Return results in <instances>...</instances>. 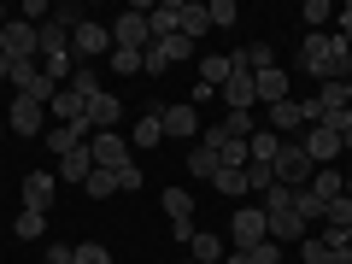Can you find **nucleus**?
I'll return each instance as SVG.
<instances>
[{
  "instance_id": "7",
  "label": "nucleus",
  "mask_w": 352,
  "mask_h": 264,
  "mask_svg": "<svg viewBox=\"0 0 352 264\" xmlns=\"http://www.w3.org/2000/svg\"><path fill=\"white\" fill-rule=\"evenodd\" d=\"M88 159H94V170H124L129 141L118 135V129H100V135H88Z\"/></svg>"
},
{
  "instance_id": "18",
  "label": "nucleus",
  "mask_w": 352,
  "mask_h": 264,
  "mask_svg": "<svg viewBox=\"0 0 352 264\" xmlns=\"http://www.w3.org/2000/svg\"><path fill=\"white\" fill-rule=\"evenodd\" d=\"M88 135H94L88 124H53V129H47V153H59V159H65V153L88 147Z\"/></svg>"
},
{
  "instance_id": "12",
  "label": "nucleus",
  "mask_w": 352,
  "mask_h": 264,
  "mask_svg": "<svg viewBox=\"0 0 352 264\" xmlns=\"http://www.w3.org/2000/svg\"><path fill=\"white\" fill-rule=\"evenodd\" d=\"M41 124H47V106L24 100V94L6 106V129H12V135H41Z\"/></svg>"
},
{
  "instance_id": "2",
  "label": "nucleus",
  "mask_w": 352,
  "mask_h": 264,
  "mask_svg": "<svg viewBox=\"0 0 352 264\" xmlns=\"http://www.w3.org/2000/svg\"><path fill=\"white\" fill-rule=\"evenodd\" d=\"M106 53H112V24L82 18V24L71 30V59L76 65H106Z\"/></svg>"
},
{
  "instance_id": "22",
  "label": "nucleus",
  "mask_w": 352,
  "mask_h": 264,
  "mask_svg": "<svg viewBox=\"0 0 352 264\" xmlns=\"http://www.w3.org/2000/svg\"><path fill=\"white\" fill-rule=\"evenodd\" d=\"M47 112L59 118V124H88V100H82V94H71V88H59V94H53Z\"/></svg>"
},
{
  "instance_id": "25",
  "label": "nucleus",
  "mask_w": 352,
  "mask_h": 264,
  "mask_svg": "<svg viewBox=\"0 0 352 264\" xmlns=\"http://www.w3.org/2000/svg\"><path fill=\"white\" fill-rule=\"evenodd\" d=\"M188 258H194V264H223V241H217V235H206V229H194Z\"/></svg>"
},
{
  "instance_id": "34",
  "label": "nucleus",
  "mask_w": 352,
  "mask_h": 264,
  "mask_svg": "<svg viewBox=\"0 0 352 264\" xmlns=\"http://www.w3.org/2000/svg\"><path fill=\"white\" fill-rule=\"evenodd\" d=\"M106 65H112L118 76H135V71H141V53H129V47H112V53H106Z\"/></svg>"
},
{
  "instance_id": "44",
  "label": "nucleus",
  "mask_w": 352,
  "mask_h": 264,
  "mask_svg": "<svg viewBox=\"0 0 352 264\" xmlns=\"http://www.w3.org/2000/svg\"><path fill=\"white\" fill-rule=\"evenodd\" d=\"M71 252H76V247H59V241H47V252H41V258H47V264H71Z\"/></svg>"
},
{
  "instance_id": "36",
  "label": "nucleus",
  "mask_w": 352,
  "mask_h": 264,
  "mask_svg": "<svg viewBox=\"0 0 352 264\" xmlns=\"http://www.w3.org/2000/svg\"><path fill=\"white\" fill-rule=\"evenodd\" d=\"M206 18H212V24H235V18H241V6H235V0H206Z\"/></svg>"
},
{
  "instance_id": "17",
  "label": "nucleus",
  "mask_w": 352,
  "mask_h": 264,
  "mask_svg": "<svg viewBox=\"0 0 352 264\" xmlns=\"http://www.w3.org/2000/svg\"><path fill=\"white\" fill-rule=\"evenodd\" d=\"M252 88H258V106L288 100V71H282V65H270V71H252Z\"/></svg>"
},
{
  "instance_id": "32",
  "label": "nucleus",
  "mask_w": 352,
  "mask_h": 264,
  "mask_svg": "<svg viewBox=\"0 0 352 264\" xmlns=\"http://www.w3.org/2000/svg\"><path fill=\"white\" fill-rule=\"evenodd\" d=\"M82 194H88V200H112V194H118V170H88Z\"/></svg>"
},
{
  "instance_id": "14",
  "label": "nucleus",
  "mask_w": 352,
  "mask_h": 264,
  "mask_svg": "<svg viewBox=\"0 0 352 264\" xmlns=\"http://www.w3.org/2000/svg\"><path fill=\"white\" fill-rule=\"evenodd\" d=\"M159 124H164V135H176V141H194V135H200L194 106H159Z\"/></svg>"
},
{
  "instance_id": "26",
  "label": "nucleus",
  "mask_w": 352,
  "mask_h": 264,
  "mask_svg": "<svg viewBox=\"0 0 352 264\" xmlns=\"http://www.w3.org/2000/svg\"><path fill=\"white\" fill-rule=\"evenodd\" d=\"M247 188L252 194H270V188H276V159H247Z\"/></svg>"
},
{
  "instance_id": "8",
  "label": "nucleus",
  "mask_w": 352,
  "mask_h": 264,
  "mask_svg": "<svg viewBox=\"0 0 352 264\" xmlns=\"http://www.w3.org/2000/svg\"><path fill=\"white\" fill-rule=\"evenodd\" d=\"M223 106L229 112H252V106H258V88H252V71H247L241 53H235V71H229V82H223Z\"/></svg>"
},
{
  "instance_id": "40",
  "label": "nucleus",
  "mask_w": 352,
  "mask_h": 264,
  "mask_svg": "<svg viewBox=\"0 0 352 264\" xmlns=\"http://www.w3.org/2000/svg\"><path fill=\"white\" fill-rule=\"evenodd\" d=\"M159 41H164V53H170V65H182V59L194 53V41L182 36V30H176V36H159Z\"/></svg>"
},
{
  "instance_id": "23",
  "label": "nucleus",
  "mask_w": 352,
  "mask_h": 264,
  "mask_svg": "<svg viewBox=\"0 0 352 264\" xmlns=\"http://www.w3.org/2000/svg\"><path fill=\"white\" fill-rule=\"evenodd\" d=\"M129 141H135L141 153H147V147H159V141H164V124H159V106H153V112H141L135 124H129Z\"/></svg>"
},
{
  "instance_id": "21",
  "label": "nucleus",
  "mask_w": 352,
  "mask_h": 264,
  "mask_svg": "<svg viewBox=\"0 0 352 264\" xmlns=\"http://www.w3.org/2000/svg\"><path fill=\"white\" fill-rule=\"evenodd\" d=\"M305 188H311L317 200L329 206V200H340V194H346V170H335V164H323V170H317L311 182H305Z\"/></svg>"
},
{
  "instance_id": "43",
  "label": "nucleus",
  "mask_w": 352,
  "mask_h": 264,
  "mask_svg": "<svg viewBox=\"0 0 352 264\" xmlns=\"http://www.w3.org/2000/svg\"><path fill=\"white\" fill-rule=\"evenodd\" d=\"M247 258H252V264H276V258H282V252H276V241H258V247H252V252H247Z\"/></svg>"
},
{
  "instance_id": "33",
  "label": "nucleus",
  "mask_w": 352,
  "mask_h": 264,
  "mask_svg": "<svg viewBox=\"0 0 352 264\" xmlns=\"http://www.w3.org/2000/svg\"><path fill=\"white\" fill-rule=\"evenodd\" d=\"M188 176H200V182H212V176H217V153L194 141V153H188Z\"/></svg>"
},
{
  "instance_id": "46",
  "label": "nucleus",
  "mask_w": 352,
  "mask_h": 264,
  "mask_svg": "<svg viewBox=\"0 0 352 264\" xmlns=\"http://www.w3.org/2000/svg\"><path fill=\"white\" fill-rule=\"evenodd\" d=\"M223 264H252V258H247V252H223Z\"/></svg>"
},
{
  "instance_id": "15",
  "label": "nucleus",
  "mask_w": 352,
  "mask_h": 264,
  "mask_svg": "<svg viewBox=\"0 0 352 264\" xmlns=\"http://www.w3.org/2000/svg\"><path fill=\"white\" fill-rule=\"evenodd\" d=\"M118 118H124V100L100 88V94L88 100V129H94V135H100V129H118Z\"/></svg>"
},
{
  "instance_id": "16",
  "label": "nucleus",
  "mask_w": 352,
  "mask_h": 264,
  "mask_svg": "<svg viewBox=\"0 0 352 264\" xmlns=\"http://www.w3.org/2000/svg\"><path fill=\"white\" fill-rule=\"evenodd\" d=\"M53 188H59V176H53V170H30L24 176V206H30V212H47Z\"/></svg>"
},
{
  "instance_id": "31",
  "label": "nucleus",
  "mask_w": 352,
  "mask_h": 264,
  "mask_svg": "<svg viewBox=\"0 0 352 264\" xmlns=\"http://www.w3.org/2000/svg\"><path fill=\"white\" fill-rule=\"evenodd\" d=\"M217 129H223L229 141H247L252 129H258V112H223V124H217Z\"/></svg>"
},
{
  "instance_id": "4",
  "label": "nucleus",
  "mask_w": 352,
  "mask_h": 264,
  "mask_svg": "<svg viewBox=\"0 0 352 264\" xmlns=\"http://www.w3.org/2000/svg\"><path fill=\"white\" fill-rule=\"evenodd\" d=\"M0 53H6L12 65L36 59V53H41V41H36V24H24V18H6V24H0Z\"/></svg>"
},
{
  "instance_id": "20",
  "label": "nucleus",
  "mask_w": 352,
  "mask_h": 264,
  "mask_svg": "<svg viewBox=\"0 0 352 264\" xmlns=\"http://www.w3.org/2000/svg\"><path fill=\"white\" fill-rule=\"evenodd\" d=\"M176 30H182L188 41H200L206 30H212V18H206V6H200V0H182V6H176Z\"/></svg>"
},
{
  "instance_id": "19",
  "label": "nucleus",
  "mask_w": 352,
  "mask_h": 264,
  "mask_svg": "<svg viewBox=\"0 0 352 264\" xmlns=\"http://www.w3.org/2000/svg\"><path fill=\"white\" fill-rule=\"evenodd\" d=\"M36 41H41V59H65V53H71V24L47 18V24L36 30Z\"/></svg>"
},
{
  "instance_id": "9",
  "label": "nucleus",
  "mask_w": 352,
  "mask_h": 264,
  "mask_svg": "<svg viewBox=\"0 0 352 264\" xmlns=\"http://www.w3.org/2000/svg\"><path fill=\"white\" fill-rule=\"evenodd\" d=\"M112 47L147 53V47H153V24H147L141 12H124V18H112Z\"/></svg>"
},
{
  "instance_id": "41",
  "label": "nucleus",
  "mask_w": 352,
  "mask_h": 264,
  "mask_svg": "<svg viewBox=\"0 0 352 264\" xmlns=\"http://www.w3.org/2000/svg\"><path fill=\"white\" fill-rule=\"evenodd\" d=\"M335 36L352 47V0H346V6H335Z\"/></svg>"
},
{
  "instance_id": "3",
  "label": "nucleus",
  "mask_w": 352,
  "mask_h": 264,
  "mask_svg": "<svg viewBox=\"0 0 352 264\" xmlns=\"http://www.w3.org/2000/svg\"><path fill=\"white\" fill-rule=\"evenodd\" d=\"M229 235H235V252H252L258 241H270V217H264V206H241V212L229 217Z\"/></svg>"
},
{
  "instance_id": "37",
  "label": "nucleus",
  "mask_w": 352,
  "mask_h": 264,
  "mask_svg": "<svg viewBox=\"0 0 352 264\" xmlns=\"http://www.w3.org/2000/svg\"><path fill=\"white\" fill-rule=\"evenodd\" d=\"M300 18H305L311 30H323L329 18H335V6H329V0H305V6H300Z\"/></svg>"
},
{
  "instance_id": "38",
  "label": "nucleus",
  "mask_w": 352,
  "mask_h": 264,
  "mask_svg": "<svg viewBox=\"0 0 352 264\" xmlns=\"http://www.w3.org/2000/svg\"><path fill=\"white\" fill-rule=\"evenodd\" d=\"M71 264H112V252H106L100 241H82V247L71 252Z\"/></svg>"
},
{
  "instance_id": "6",
  "label": "nucleus",
  "mask_w": 352,
  "mask_h": 264,
  "mask_svg": "<svg viewBox=\"0 0 352 264\" xmlns=\"http://www.w3.org/2000/svg\"><path fill=\"white\" fill-rule=\"evenodd\" d=\"M311 176H317V164L305 159V147H300V141H282V153H276V182H282V188H305Z\"/></svg>"
},
{
  "instance_id": "28",
  "label": "nucleus",
  "mask_w": 352,
  "mask_h": 264,
  "mask_svg": "<svg viewBox=\"0 0 352 264\" xmlns=\"http://www.w3.org/2000/svg\"><path fill=\"white\" fill-rule=\"evenodd\" d=\"M176 6H182V0H159V6L147 12V24H153V41H159V36H176Z\"/></svg>"
},
{
  "instance_id": "45",
  "label": "nucleus",
  "mask_w": 352,
  "mask_h": 264,
  "mask_svg": "<svg viewBox=\"0 0 352 264\" xmlns=\"http://www.w3.org/2000/svg\"><path fill=\"white\" fill-rule=\"evenodd\" d=\"M329 264H352V247H329Z\"/></svg>"
},
{
  "instance_id": "11",
  "label": "nucleus",
  "mask_w": 352,
  "mask_h": 264,
  "mask_svg": "<svg viewBox=\"0 0 352 264\" xmlns=\"http://www.w3.org/2000/svg\"><path fill=\"white\" fill-rule=\"evenodd\" d=\"M164 212H170V235L188 247L194 241V194H182V188H164Z\"/></svg>"
},
{
  "instance_id": "24",
  "label": "nucleus",
  "mask_w": 352,
  "mask_h": 264,
  "mask_svg": "<svg viewBox=\"0 0 352 264\" xmlns=\"http://www.w3.org/2000/svg\"><path fill=\"white\" fill-rule=\"evenodd\" d=\"M88 170H94V159H88V147H76V153H65V159H59V170H53V176H59V182H71V188H82Z\"/></svg>"
},
{
  "instance_id": "47",
  "label": "nucleus",
  "mask_w": 352,
  "mask_h": 264,
  "mask_svg": "<svg viewBox=\"0 0 352 264\" xmlns=\"http://www.w3.org/2000/svg\"><path fill=\"white\" fill-rule=\"evenodd\" d=\"M346 200H352V170H346Z\"/></svg>"
},
{
  "instance_id": "50",
  "label": "nucleus",
  "mask_w": 352,
  "mask_h": 264,
  "mask_svg": "<svg viewBox=\"0 0 352 264\" xmlns=\"http://www.w3.org/2000/svg\"><path fill=\"white\" fill-rule=\"evenodd\" d=\"M0 24H6V6H0Z\"/></svg>"
},
{
  "instance_id": "39",
  "label": "nucleus",
  "mask_w": 352,
  "mask_h": 264,
  "mask_svg": "<svg viewBox=\"0 0 352 264\" xmlns=\"http://www.w3.org/2000/svg\"><path fill=\"white\" fill-rule=\"evenodd\" d=\"M300 258H305V264H329V241H323V235H305V241H300Z\"/></svg>"
},
{
  "instance_id": "10",
  "label": "nucleus",
  "mask_w": 352,
  "mask_h": 264,
  "mask_svg": "<svg viewBox=\"0 0 352 264\" xmlns=\"http://www.w3.org/2000/svg\"><path fill=\"white\" fill-rule=\"evenodd\" d=\"M300 147H305V159H311L317 170H323L329 159H340V135H335V129H329V124H305Z\"/></svg>"
},
{
  "instance_id": "30",
  "label": "nucleus",
  "mask_w": 352,
  "mask_h": 264,
  "mask_svg": "<svg viewBox=\"0 0 352 264\" xmlns=\"http://www.w3.org/2000/svg\"><path fill=\"white\" fill-rule=\"evenodd\" d=\"M65 88H71V94H82V100H94V94H100V65H76V76H71Z\"/></svg>"
},
{
  "instance_id": "42",
  "label": "nucleus",
  "mask_w": 352,
  "mask_h": 264,
  "mask_svg": "<svg viewBox=\"0 0 352 264\" xmlns=\"http://www.w3.org/2000/svg\"><path fill=\"white\" fill-rule=\"evenodd\" d=\"M141 188V164H124V170H118V194H135Z\"/></svg>"
},
{
  "instance_id": "13",
  "label": "nucleus",
  "mask_w": 352,
  "mask_h": 264,
  "mask_svg": "<svg viewBox=\"0 0 352 264\" xmlns=\"http://www.w3.org/2000/svg\"><path fill=\"white\" fill-rule=\"evenodd\" d=\"M264 217H270V241H305L311 235V223H305L294 206H276V212H264Z\"/></svg>"
},
{
  "instance_id": "51",
  "label": "nucleus",
  "mask_w": 352,
  "mask_h": 264,
  "mask_svg": "<svg viewBox=\"0 0 352 264\" xmlns=\"http://www.w3.org/2000/svg\"><path fill=\"white\" fill-rule=\"evenodd\" d=\"M176 264H194V258H176Z\"/></svg>"
},
{
  "instance_id": "35",
  "label": "nucleus",
  "mask_w": 352,
  "mask_h": 264,
  "mask_svg": "<svg viewBox=\"0 0 352 264\" xmlns=\"http://www.w3.org/2000/svg\"><path fill=\"white\" fill-rule=\"evenodd\" d=\"M352 223V200L340 194V200H329V212H323V229H346Z\"/></svg>"
},
{
  "instance_id": "29",
  "label": "nucleus",
  "mask_w": 352,
  "mask_h": 264,
  "mask_svg": "<svg viewBox=\"0 0 352 264\" xmlns=\"http://www.w3.org/2000/svg\"><path fill=\"white\" fill-rule=\"evenodd\" d=\"M212 188L223 194V200H241V194H252V188H247V170H223V164H217V176H212Z\"/></svg>"
},
{
  "instance_id": "48",
  "label": "nucleus",
  "mask_w": 352,
  "mask_h": 264,
  "mask_svg": "<svg viewBox=\"0 0 352 264\" xmlns=\"http://www.w3.org/2000/svg\"><path fill=\"white\" fill-rule=\"evenodd\" d=\"M0 135H12V129H6V118H0Z\"/></svg>"
},
{
  "instance_id": "27",
  "label": "nucleus",
  "mask_w": 352,
  "mask_h": 264,
  "mask_svg": "<svg viewBox=\"0 0 352 264\" xmlns=\"http://www.w3.org/2000/svg\"><path fill=\"white\" fill-rule=\"evenodd\" d=\"M12 235L18 241H41V235H47V212H30V206H24V212L12 217Z\"/></svg>"
},
{
  "instance_id": "1",
  "label": "nucleus",
  "mask_w": 352,
  "mask_h": 264,
  "mask_svg": "<svg viewBox=\"0 0 352 264\" xmlns=\"http://www.w3.org/2000/svg\"><path fill=\"white\" fill-rule=\"evenodd\" d=\"M300 65L317 76V88L323 82H352V47L335 36V30H311L300 47Z\"/></svg>"
},
{
  "instance_id": "5",
  "label": "nucleus",
  "mask_w": 352,
  "mask_h": 264,
  "mask_svg": "<svg viewBox=\"0 0 352 264\" xmlns=\"http://www.w3.org/2000/svg\"><path fill=\"white\" fill-rule=\"evenodd\" d=\"M264 118H270V135H282V141H288V135H300V129L311 124V100H294V94H288V100L264 106Z\"/></svg>"
},
{
  "instance_id": "49",
  "label": "nucleus",
  "mask_w": 352,
  "mask_h": 264,
  "mask_svg": "<svg viewBox=\"0 0 352 264\" xmlns=\"http://www.w3.org/2000/svg\"><path fill=\"white\" fill-rule=\"evenodd\" d=\"M346 129H352V106H346Z\"/></svg>"
}]
</instances>
